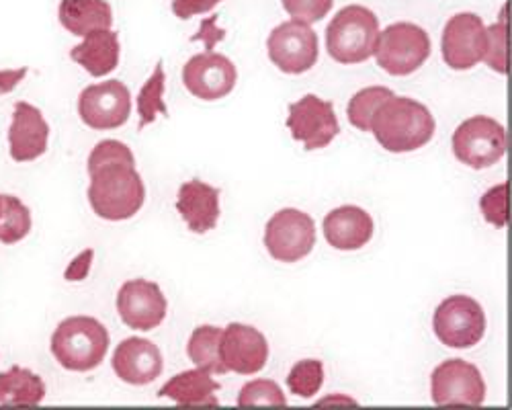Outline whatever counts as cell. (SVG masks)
I'll list each match as a JSON object with an SVG mask.
<instances>
[{"label":"cell","instance_id":"obj_22","mask_svg":"<svg viewBox=\"0 0 512 410\" xmlns=\"http://www.w3.org/2000/svg\"><path fill=\"white\" fill-rule=\"evenodd\" d=\"M218 390L220 384L211 378V374L201 367H195L170 378L158 390V396H166L181 406H218Z\"/></svg>","mask_w":512,"mask_h":410},{"label":"cell","instance_id":"obj_34","mask_svg":"<svg viewBox=\"0 0 512 410\" xmlns=\"http://www.w3.org/2000/svg\"><path fill=\"white\" fill-rule=\"evenodd\" d=\"M334 5V0H283V9L291 21L312 25L322 21Z\"/></svg>","mask_w":512,"mask_h":410},{"label":"cell","instance_id":"obj_11","mask_svg":"<svg viewBox=\"0 0 512 410\" xmlns=\"http://www.w3.org/2000/svg\"><path fill=\"white\" fill-rule=\"evenodd\" d=\"M486 46V25L476 13H457L447 21L441 37V52L451 70H472L484 60Z\"/></svg>","mask_w":512,"mask_h":410},{"label":"cell","instance_id":"obj_26","mask_svg":"<svg viewBox=\"0 0 512 410\" xmlns=\"http://www.w3.org/2000/svg\"><path fill=\"white\" fill-rule=\"evenodd\" d=\"M0 242L17 244L31 232V212L15 195H0Z\"/></svg>","mask_w":512,"mask_h":410},{"label":"cell","instance_id":"obj_39","mask_svg":"<svg viewBox=\"0 0 512 410\" xmlns=\"http://www.w3.org/2000/svg\"><path fill=\"white\" fill-rule=\"evenodd\" d=\"M0 205H3V199H0Z\"/></svg>","mask_w":512,"mask_h":410},{"label":"cell","instance_id":"obj_20","mask_svg":"<svg viewBox=\"0 0 512 410\" xmlns=\"http://www.w3.org/2000/svg\"><path fill=\"white\" fill-rule=\"evenodd\" d=\"M373 218L357 205H343L324 218V236L336 251H359L373 238Z\"/></svg>","mask_w":512,"mask_h":410},{"label":"cell","instance_id":"obj_13","mask_svg":"<svg viewBox=\"0 0 512 410\" xmlns=\"http://www.w3.org/2000/svg\"><path fill=\"white\" fill-rule=\"evenodd\" d=\"M287 128L293 140L302 142L306 150L326 148L340 134L334 105L316 95H306L289 105Z\"/></svg>","mask_w":512,"mask_h":410},{"label":"cell","instance_id":"obj_7","mask_svg":"<svg viewBox=\"0 0 512 410\" xmlns=\"http://www.w3.org/2000/svg\"><path fill=\"white\" fill-rule=\"evenodd\" d=\"M437 339L449 349H472L486 335V314L480 302L469 296H449L433 316Z\"/></svg>","mask_w":512,"mask_h":410},{"label":"cell","instance_id":"obj_10","mask_svg":"<svg viewBox=\"0 0 512 410\" xmlns=\"http://www.w3.org/2000/svg\"><path fill=\"white\" fill-rule=\"evenodd\" d=\"M271 62L285 74H304L318 62V35L310 25L287 21L275 27L267 39Z\"/></svg>","mask_w":512,"mask_h":410},{"label":"cell","instance_id":"obj_1","mask_svg":"<svg viewBox=\"0 0 512 410\" xmlns=\"http://www.w3.org/2000/svg\"><path fill=\"white\" fill-rule=\"evenodd\" d=\"M437 123L431 109L410 97H392L381 103L371 119L375 140L394 154L414 152L429 144Z\"/></svg>","mask_w":512,"mask_h":410},{"label":"cell","instance_id":"obj_29","mask_svg":"<svg viewBox=\"0 0 512 410\" xmlns=\"http://www.w3.org/2000/svg\"><path fill=\"white\" fill-rule=\"evenodd\" d=\"M322 384H324V365L320 359H304L300 363H295L287 376L289 390L302 398L316 396Z\"/></svg>","mask_w":512,"mask_h":410},{"label":"cell","instance_id":"obj_28","mask_svg":"<svg viewBox=\"0 0 512 410\" xmlns=\"http://www.w3.org/2000/svg\"><path fill=\"white\" fill-rule=\"evenodd\" d=\"M392 97H394V91H390L388 87H367L355 93L347 107L351 126L361 132H371V119L375 111L379 109L381 103H386Z\"/></svg>","mask_w":512,"mask_h":410},{"label":"cell","instance_id":"obj_33","mask_svg":"<svg viewBox=\"0 0 512 410\" xmlns=\"http://www.w3.org/2000/svg\"><path fill=\"white\" fill-rule=\"evenodd\" d=\"M113 162H127V164H136V158L132 154V150L127 148L123 142L119 140H103L99 142L91 156H89V175L101 167H105V164H113Z\"/></svg>","mask_w":512,"mask_h":410},{"label":"cell","instance_id":"obj_16","mask_svg":"<svg viewBox=\"0 0 512 410\" xmlns=\"http://www.w3.org/2000/svg\"><path fill=\"white\" fill-rule=\"evenodd\" d=\"M222 359L228 372L254 376L269 361V343L259 328L232 322L224 328L222 335Z\"/></svg>","mask_w":512,"mask_h":410},{"label":"cell","instance_id":"obj_25","mask_svg":"<svg viewBox=\"0 0 512 410\" xmlns=\"http://www.w3.org/2000/svg\"><path fill=\"white\" fill-rule=\"evenodd\" d=\"M222 335H224V328L220 326L203 324L195 328L187 343V355L195 363V367H201L209 374L228 372L222 359Z\"/></svg>","mask_w":512,"mask_h":410},{"label":"cell","instance_id":"obj_9","mask_svg":"<svg viewBox=\"0 0 512 410\" xmlns=\"http://www.w3.org/2000/svg\"><path fill=\"white\" fill-rule=\"evenodd\" d=\"M78 115L93 130H115L132 115V95L121 80H107L78 95Z\"/></svg>","mask_w":512,"mask_h":410},{"label":"cell","instance_id":"obj_32","mask_svg":"<svg viewBox=\"0 0 512 410\" xmlns=\"http://www.w3.org/2000/svg\"><path fill=\"white\" fill-rule=\"evenodd\" d=\"M488 33V46H486V64L496 70L498 74L508 72V62H506V19L504 11L500 13V21L494 23L492 27H486Z\"/></svg>","mask_w":512,"mask_h":410},{"label":"cell","instance_id":"obj_2","mask_svg":"<svg viewBox=\"0 0 512 410\" xmlns=\"http://www.w3.org/2000/svg\"><path fill=\"white\" fill-rule=\"evenodd\" d=\"M89 201L93 212L107 222L134 218L146 201V185L136 164L113 162L93 171Z\"/></svg>","mask_w":512,"mask_h":410},{"label":"cell","instance_id":"obj_36","mask_svg":"<svg viewBox=\"0 0 512 410\" xmlns=\"http://www.w3.org/2000/svg\"><path fill=\"white\" fill-rule=\"evenodd\" d=\"M216 21H218L216 17L205 19V21L201 23L199 33L193 35V41H197V39H199V41H205V50H207V52H213V48H216L218 41H222L224 35H226L224 29L216 27Z\"/></svg>","mask_w":512,"mask_h":410},{"label":"cell","instance_id":"obj_17","mask_svg":"<svg viewBox=\"0 0 512 410\" xmlns=\"http://www.w3.org/2000/svg\"><path fill=\"white\" fill-rule=\"evenodd\" d=\"M111 367L121 382L132 386H146L160 378L164 361L160 349L152 341L142 337H130L117 345Z\"/></svg>","mask_w":512,"mask_h":410},{"label":"cell","instance_id":"obj_4","mask_svg":"<svg viewBox=\"0 0 512 410\" xmlns=\"http://www.w3.org/2000/svg\"><path fill=\"white\" fill-rule=\"evenodd\" d=\"M379 19L375 13L361 5L340 9L326 29L328 56L338 64L367 62L377 44Z\"/></svg>","mask_w":512,"mask_h":410},{"label":"cell","instance_id":"obj_30","mask_svg":"<svg viewBox=\"0 0 512 410\" xmlns=\"http://www.w3.org/2000/svg\"><path fill=\"white\" fill-rule=\"evenodd\" d=\"M287 398L273 380H254L242 386L238 406H285Z\"/></svg>","mask_w":512,"mask_h":410},{"label":"cell","instance_id":"obj_18","mask_svg":"<svg viewBox=\"0 0 512 410\" xmlns=\"http://www.w3.org/2000/svg\"><path fill=\"white\" fill-rule=\"evenodd\" d=\"M50 123L41 109L19 101L13 109V121L9 128V150L15 162H33L48 150Z\"/></svg>","mask_w":512,"mask_h":410},{"label":"cell","instance_id":"obj_35","mask_svg":"<svg viewBox=\"0 0 512 410\" xmlns=\"http://www.w3.org/2000/svg\"><path fill=\"white\" fill-rule=\"evenodd\" d=\"M220 3H222V0H173V13L179 19L187 21L191 17L213 11Z\"/></svg>","mask_w":512,"mask_h":410},{"label":"cell","instance_id":"obj_23","mask_svg":"<svg viewBox=\"0 0 512 410\" xmlns=\"http://www.w3.org/2000/svg\"><path fill=\"white\" fill-rule=\"evenodd\" d=\"M58 19L68 33L87 37L93 31L111 29L113 11L105 0H62Z\"/></svg>","mask_w":512,"mask_h":410},{"label":"cell","instance_id":"obj_12","mask_svg":"<svg viewBox=\"0 0 512 410\" xmlns=\"http://www.w3.org/2000/svg\"><path fill=\"white\" fill-rule=\"evenodd\" d=\"M431 396L437 406H480L486 400V382L474 363L447 359L435 367L431 376Z\"/></svg>","mask_w":512,"mask_h":410},{"label":"cell","instance_id":"obj_3","mask_svg":"<svg viewBox=\"0 0 512 410\" xmlns=\"http://www.w3.org/2000/svg\"><path fill=\"white\" fill-rule=\"evenodd\" d=\"M50 349L68 372H91L109 351V331L93 316H70L58 324Z\"/></svg>","mask_w":512,"mask_h":410},{"label":"cell","instance_id":"obj_5","mask_svg":"<svg viewBox=\"0 0 512 410\" xmlns=\"http://www.w3.org/2000/svg\"><path fill=\"white\" fill-rule=\"evenodd\" d=\"M431 50V37L422 27L414 23H394L379 31L373 56L381 70L392 76H408L429 60Z\"/></svg>","mask_w":512,"mask_h":410},{"label":"cell","instance_id":"obj_37","mask_svg":"<svg viewBox=\"0 0 512 410\" xmlns=\"http://www.w3.org/2000/svg\"><path fill=\"white\" fill-rule=\"evenodd\" d=\"M93 255H95L93 249H89V251H84L82 255H78V257L68 265L64 277H66L68 281H82V279H87V275H89V271H91Z\"/></svg>","mask_w":512,"mask_h":410},{"label":"cell","instance_id":"obj_24","mask_svg":"<svg viewBox=\"0 0 512 410\" xmlns=\"http://www.w3.org/2000/svg\"><path fill=\"white\" fill-rule=\"evenodd\" d=\"M46 398V384L31 369L13 365L0 372V404L5 406H37Z\"/></svg>","mask_w":512,"mask_h":410},{"label":"cell","instance_id":"obj_19","mask_svg":"<svg viewBox=\"0 0 512 410\" xmlns=\"http://www.w3.org/2000/svg\"><path fill=\"white\" fill-rule=\"evenodd\" d=\"M220 195L218 187H211L199 179L187 181L177 193V210L195 234H205L218 226L220 220Z\"/></svg>","mask_w":512,"mask_h":410},{"label":"cell","instance_id":"obj_21","mask_svg":"<svg viewBox=\"0 0 512 410\" xmlns=\"http://www.w3.org/2000/svg\"><path fill=\"white\" fill-rule=\"evenodd\" d=\"M119 50V35L111 29H99L84 37L82 44L74 46L70 50V58L91 76L101 78L117 68Z\"/></svg>","mask_w":512,"mask_h":410},{"label":"cell","instance_id":"obj_15","mask_svg":"<svg viewBox=\"0 0 512 410\" xmlns=\"http://www.w3.org/2000/svg\"><path fill=\"white\" fill-rule=\"evenodd\" d=\"M238 80L236 66L230 58L216 52L193 56L183 68L185 89L201 101H218L228 97Z\"/></svg>","mask_w":512,"mask_h":410},{"label":"cell","instance_id":"obj_6","mask_svg":"<svg viewBox=\"0 0 512 410\" xmlns=\"http://www.w3.org/2000/svg\"><path fill=\"white\" fill-rule=\"evenodd\" d=\"M453 154L469 169H490L506 154L508 136L500 121L476 115L465 119L453 134Z\"/></svg>","mask_w":512,"mask_h":410},{"label":"cell","instance_id":"obj_31","mask_svg":"<svg viewBox=\"0 0 512 410\" xmlns=\"http://www.w3.org/2000/svg\"><path fill=\"white\" fill-rule=\"evenodd\" d=\"M480 210L488 224L504 228L508 224V183L488 189L480 199Z\"/></svg>","mask_w":512,"mask_h":410},{"label":"cell","instance_id":"obj_27","mask_svg":"<svg viewBox=\"0 0 512 410\" xmlns=\"http://www.w3.org/2000/svg\"><path fill=\"white\" fill-rule=\"evenodd\" d=\"M164 80H166L164 68L158 62L154 66L152 76L144 82V87H142V91L138 95V115H140V126L138 128L140 130H144L146 126H150V123H154L158 115H164V117L168 115V109H166L164 99H162V95H164Z\"/></svg>","mask_w":512,"mask_h":410},{"label":"cell","instance_id":"obj_8","mask_svg":"<svg viewBox=\"0 0 512 410\" xmlns=\"http://www.w3.org/2000/svg\"><path fill=\"white\" fill-rule=\"evenodd\" d=\"M265 246L279 263H297L306 259L316 246L314 220L295 208L279 210L265 228Z\"/></svg>","mask_w":512,"mask_h":410},{"label":"cell","instance_id":"obj_14","mask_svg":"<svg viewBox=\"0 0 512 410\" xmlns=\"http://www.w3.org/2000/svg\"><path fill=\"white\" fill-rule=\"evenodd\" d=\"M168 302L160 285L148 279H132L121 285L117 294V312L125 326L134 331H154L166 318Z\"/></svg>","mask_w":512,"mask_h":410},{"label":"cell","instance_id":"obj_38","mask_svg":"<svg viewBox=\"0 0 512 410\" xmlns=\"http://www.w3.org/2000/svg\"><path fill=\"white\" fill-rule=\"evenodd\" d=\"M25 76H27V68L0 70V95H7L13 89H17V85L19 82H23Z\"/></svg>","mask_w":512,"mask_h":410}]
</instances>
